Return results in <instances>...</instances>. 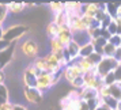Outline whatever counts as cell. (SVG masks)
I'll return each mask as SVG.
<instances>
[{
  "mask_svg": "<svg viewBox=\"0 0 121 110\" xmlns=\"http://www.w3.org/2000/svg\"><path fill=\"white\" fill-rule=\"evenodd\" d=\"M60 77H61V72L56 73V75H52V73H48V72H41L37 76V86H35V88L44 95V93L50 90L56 83L59 82Z\"/></svg>",
  "mask_w": 121,
  "mask_h": 110,
  "instance_id": "6da1fadb",
  "label": "cell"
},
{
  "mask_svg": "<svg viewBox=\"0 0 121 110\" xmlns=\"http://www.w3.org/2000/svg\"><path fill=\"white\" fill-rule=\"evenodd\" d=\"M27 31H29L27 26H23V25H14V26H10V27L4 29V31H3V38L1 39L6 41V42H8V44L18 42Z\"/></svg>",
  "mask_w": 121,
  "mask_h": 110,
  "instance_id": "7a4b0ae2",
  "label": "cell"
},
{
  "mask_svg": "<svg viewBox=\"0 0 121 110\" xmlns=\"http://www.w3.org/2000/svg\"><path fill=\"white\" fill-rule=\"evenodd\" d=\"M118 67V63L113 57H102V60L99 61V64L95 67V72L99 77L106 76L108 73L113 72Z\"/></svg>",
  "mask_w": 121,
  "mask_h": 110,
  "instance_id": "3957f363",
  "label": "cell"
},
{
  "mask_svg": "<svg viewBox=\"0 0 121 110\" xmlns=\"http://www.w3.org/2000/svg\"><path fill=\"white\" fill-rule=\"evenodd\" d=\"M61 76L64 77V79H65L69 84H71V83L73 82L76 77L83 76L80 68H79V67H78V64H76V60L71 61V63H69L67 67H64V68H63V71H61Z\"/></svg>",
  "mask_w": 121,
  "mask_h": 110,
  "instance_id": "277c9868",
  "label": "cell"
},
{
  "mask_svg": "<svg viewBox=\"0 0 121 110\" xmlns=\"http://www.w3.org/2000/svg\"><path fill=\"white\" fill-rule=\"evenodd\" d=\"M21 50L25 56H27L30 59H35L38 57V52H39V46L34 39H25L21 44Z\"/></svg>",
  "mask_w": 121,
  "mask_h": 110,
  "instance_id": "5b68a950",
  "label": "cell"
},
{
  "mask_svg": "<svg viewBox=\"0 0 121 110\" xmlns=\"http://www.w3.org/2000/svg\"><path fill=\"white\" fill-rule=\"evenodd\" d=\"M83 83H84V87L86 88H94V90H98L99 87L104 86L102 77H99L98 75H97L95 69L83 75Z\"/></svg>",
  "mask_w": 121,
  "mask_h": 110,
  "instance_id": "8992f818",
  "label": "cell"
},
{
  "mask_svg": "<svg viewBox=\"0 0 121 110\" xmlns=\"http://www.w3.org/2000/svg\"><path fill=\"white\" fill-rule=\"evenodd\" d=\"M15 48H17V42H12L7 46L6 49L0 50V69L3 71L10 63H11L14 53H15Z\"/></svg>",
  "mask_w": 121,
  "mask_h": 110,
  "instance_id": "52a82bcc",
  "label": "cell"
},
{
  "mask_svg": "<svg viewBox=\"0 0 121 110\" xmlns=\"http://www.w3.org/2000/svg\"><path fill=\"white\" fill-rule=\"evenodd\" d=\"M23 94H25V98L29 103L38 105L42 102V94L35 87H23Z\"/></svg>",
  "mask_w": 121,
  "mask_h": 110,
  "instance_id": "ba28073f",
  "label": "cell"
},
{
  "mask_svg": "<svg viewBox=\"0 0 121 110\" xmlns=\"http://www.w3.org/2000/svg\"><path fill=\"white\" fill-rule=\"evenodd\" d=\"M56 38L59 39L64 46H67V45L72 41V31L69 30L68 26L59 27V34H57V37H56Z\"/></svg>",
  "mask_w": 121,
  "mask_h": 110,
  "instance_id": "9c48e42d",
  "label": "cell"
},
{
  "mask_svg": "<svg viewBox=\"0 0 121 110\" xmlns=\"http://www.w3.org/2000/svg\"><path fill=\"white\" fill-rule=\"evenodd\" d=\"M99 4L98 3H87V4H82V17L94 19L95 14L98 11Z\"/></svg>",
  "mask_w": 121,
  "mask_h": 110,
  "instance_id": "30bf717a",
  "label": "cell"
},
{
  "mask_svg": "<svg viewBox=\"0 0 121 110\" xmlns=\"http://www.w3.org/2000/svg\"><path fill=\"white\" fill-rule=\"evenodd\" d=\"M79 97L82 101H91V99H97L99 98L98 97V91L97 90H94V88H86L83 87L80 91H79Z\"/></svg>",
  "mask_w": 121,
  "mask_h": 110,
  "instance_id": "8fae6325",
  "label": "cell"
},
{
  "mask_svg": "<svg viewBox=\"0 0 121 110\" xmlns=\"http://www.w3.org/2000/svg\"><path fill=\"white\" fill-rule=\"evenodd\" d=\"M72 41L79 46H84L90 42V37L86 31H79V33H72Z\"/></svg>",
  "mask_w": 121,
  "mask_h": 110,
  "instance_id": "7c38bea8",
  "label": "cell"
},
{
  "mask_svg": "<svg viewBox=\"0 0 121 110\" xmlns=\"http://www.w3.org/2000/svg\"><path fill=\"white\" fill-rule=\"evenodd\" d=\"M22 79H23L25 87H35L37 86V76L34 73H31L30 71H27V69H25Z\"/></svg>",
  "mask_w": 121,
  "mask_h": 110,
  "instance_id": "4fadbf2b",
  "label": "cell"
},
{
  "mask_svg": "<svg viewBox=\"0 0 121 110\" xmlns=\"http://www.w3.org/2000/svg\"><path fill=\"white\" fill-rule=\"evenodd\" d=\"M76 64L78 67L80 68V71H82V75L84 73H87V72H91L95 69V67L87 60V59H76Z\"/></svg>",
  "mask_w": 121,
  "mask_h": 110,
  "instance_id": "5bb4252c",
  "label": "cell"
},
{
  "mask_svg": "<svg viewBox=\"0 0 121 110\" xmlns=\"http://www.w3.org/2000/svg\"><path fill=\"white\" fill-rule=\"evenodd\" d=\"M109 88V97L114 98L117 102L121 101V83H113L112 86H108Z\"/></svg>",
  "mask_w": 121,
  "mask_h": 110,
  "instance_id": "9a60e30c",
  "label": "cell"
},
{
  "mask_svg": "<svg viewBox=\"0 0 121 110\" xmlns=\"http://www.w3.org/2000/svg\"><path fill=\"white\" fill-rule=\"evenodd\" d=\"M121 3H108L105 4V8H106V14L109 15L112 19H114L118 14V10H120Z\"/></svg>",
  "mask_w": 121,
  "mask_h": 110,
  "instance_id": "2e32d148",
  "label": "cell"
},
{
  "mask_svg": "<svg viewBox=\"0 0 121 110\" xmlns=\"http://www.w3.org/2000/svg\"><path fill=\"white\" fill-rule=\"evenodd\" d=\"M49 44H50V53L56 55V53H61V52H64V48H65V46L61 44L57 38H50Z\"/></svg>",
  "mask_w": 121,
  "mask_h": 110,
  "instance_id": "e0dca14e",
  "label": "cell"
},
{
  "mask_svg": "<svg viewBox=\"0 0 121 110\" xmlns=\"http://www.w3.org/2000/svg\"><path fill=\"white\" fill-rule=\"evenodd\" d=\"M52 22H55L59 27H63V26H67L68 25V17H67L65 11L63 12H59V14H56L55 18H53V21Z\"/></svg>",
  "mask_w": 121,
  "mask_h": 110,
  "instance_id": "ac0fdd59",
  "label": "cell"
},
{
  "mask_svg": "<svg viewBox=\"0 0 121 110\" xmlns=\"http://www.w3.org/2000/svg\"><path fill=\"white\" fill-rule=\"evenodd\" d=\"M31 65L34 68H37L39 72H46L48 71V64H46V61H45L44 57H35L31 63Z\"/></svg>",
  "mask_w": 121,
  "mask_h": 110,
  "instance_id": "d6986e66",
  "label": "cell"
},
{
  "mask_svg": "<svg viewBox=\"0 0 121 110\" xmlns=\"http://www.w3.org/2000/svg\"><path fill=\"white\" fill-rule=\"evenodd\" d=\"M25 8H26V4L25 3H15V1H12V3H8L7 4V10H8V12H11V14H19Z\"/></svg>",
  "mask_w": 121,
  "mask_h": 110,
  "instance_id": "ffe728a7",
  "label": "cell"
},
{
  "mask_svg": "<svg viewBox=\"0 0 121 110\" xmlns=\"http://www.w3.org/2000/svg\"><path fill=\"white\" fill-rule=\"evenodd\" d=\"M101 99V106H105L110 110H116L117 107V101L112 97H104V98H99Z\"/></svg>",
  "mask_w": 121,
  "mask_h": 110,
  "instance_id": "44dd1931",
  "label": "cell"
},
{
  "mask_svg": "<svg viewBox=\"0 0 121 110\" xmlns=\"http://www.w3.org/2000/svg\"><path fill=\"white\" fill-rule=\"evenodd\" d=\"M91 53H94V46L88 42L87 45L80 46V49H79V59H87Z\"/></svg>",
  "mask_w": 121,
  "mask_h": 110,
  "instance_id": "7402d4cb",
  "label": "cell"
},
{
  "mask_svg": "<svg viewBox=\"0 0 121 110\" xmlns=\"http://www.w3.org/2000/svg\"><path fill=\"white\" fill-rule=\"evenodd\" d=\"M59 34V26L56 25L55 22H50L48 26H46V35L50 38H56Z\"/></svg>",
  "mask_w": 121,
  "mask_h": 110,
  "instance_id": "603a6c76",
  "label": "cell"
},
{
  "mask_svg": "<svg viewBox=\"0 0 121 110\" xmlns=\"http://www.w3.org/2000/svg\"><path fill=\"white\" fill-rule=\"evenodd\" d=\"M10 102V93L7 90L6 84H0V105Z\"/></svg>",
  "mask_w": 121,
  "mask_h": 110,
  "instance_id": "cb8c5ba5",
  "label": "cell"
},
{
  "mask_svg": "<svg viewBox=\"0 0 121 110\" xmlns=\"http://www.w3.org/2000/svg\"><path fill=\"white\" fill-rule=\"evenodd\" d=\"M116 49H117V48H114L113 45H110L109 42H108V44L104 46V49H102L104 50V57H113Z\"/></svg>",
  "mask_w": 121,
  "mask_h": 110,
  "instance_id": "d4e9b609",
  "label": "cell"
},
{
  "mask_svg": "<svg viewBox=\"0 0 121 110\" xmlns=\"http://www.w3.org/2000/svg\"><path fill=\"white\" fill-rule=\"evenodd\" d=\"M7 15H8V10H7V4L0 3V26H3V23L6 21Z\"/></svg>",
  "mask_w": 121,
  "mask_h": 110,
  "instance_id": "484cf974",
  "label": "cell"
},
{
  "mask_svg": "<svg viewBox=\"0 0 121 110\" xmlns=\"http://www.w3.org/2000/svg\"><path fill=\"white\" fill-rule=\"evenodd\" d=\"M87 60L90 61V63H91V64H93L94 67H97V65L99 64V61L102 60V56L94 52V53H91V55H90V56L87 57Z\"/></svg>",
  "mask_w": 121,
  "mask_h": 110,
  "instance_id": "4316f807",
  "label": "cell"
},
{
  "mask_svg": "<svg viewBox=\"0 0 121 110\" xmlns=\"http://www.w3.org/2000/svg\"><path fill=\"white\" fill-rule=\"evenodd\" d=\"M49 8L55 12V15H56L59 12L64 11V3H49Z\"/></svg>",
  "mask_w": 121,
  "mask_h": 110,
  "instance_id": "83f0119b",
  "label": "cell"
},
{
  "mask_svg": "<svg viewBox=\"0 0 121 110\" xmlns=\"http://www.w3.org/2000/svg\"><path fill=\"white\" fill-rule=\"evenodd\" d=\"M108 42H109L110 45H113L114 48H120V45H121V35H120V34H114V35H112Z\"/></svg>",
  "mask_w": 121,
  "mask_h": 110,
  "instance_id": "f1b7e54d",
  "label": "cell"
},
{
  "mask_svg": "<svg viewBox=\"0 0 121 110\" xmlns=\"http://www.w3.org/2000/svg\"><path fill=\"white\" fill-rule=\"evenodd\" d=\"M72 84V87L75 88L76 91H80L83 87H84V83H83V76H79V77H76L73 82L71 83Z\"/></svg>",
  "mask_w": 121,
  "mask_h": 110,
  "instance_id": "f546056e",
  "label": "cell"
},
{
  "mask_svg": "<svg viewBox=\"0 0 121 110\" xmlns=\"http://www.w3.org/2000/svg\"><path fill=\"white\" fill-rule=\"evenodd\" d=\"M106 30L109 31L110 35H114V34H118V27H117V23H116L114 19H112V22L109 23V26L106 27Z\"/></svg>",
  "mask_w": 121,
  "mask_h": 110,
  "instance_id": "4dcf8cb0",
  "label": "cell"
},
{
  "mask_svg": "<svg viewBox=\"0 0 121 110\" xmlns=\"http://www.w3.org/2000/svg\"><path fill=\"white\" fill-rule=\"evenodd\" d=\"M87 106H88V110H95L97 107H99V106H101V99L97 98V99L87 101Z\"/></svg>",
  "mask_w": 121,
  "mask_h": 110,
  "instance_id": "1f68e13d",
  "label": "cell"
},
{
  "mask_svg": "<svg viewBox=\"0 0 121 110\" xmlns=\"http://www.w3.org/2000/svg\"><path fill=\"white\" fill-rule=\"evenodd\" d=\"M113 75H114V79L117 83H121V64H118V67L113 71Z\"/></svg>",
  "mask_w": 121,
  "mask_h": 110,
  "instance_id": "d6a6232c",
  "label": "cell"
},
{
  "mask_svg": "<svg viewBox=\"0 0 121 110\" xmlns=\"http://www.w3.org/2000/svg\"><path fill=\"white\" fill-rule=\"evenodd\" d=\"M113 59H114V60L118 63V64H120V61H121V48H117V49H116Z\"/></svg>",
  "mask_w": 121,
  "mask_h": 110,
  "instance_id": "836d02e7",
  "label": "cell"
},
{
  "mask_svg": "<svg viewBox=\"0 0 121 110\" xmlns=\"http://www.w3.org/2000/svg\"><path fill=\"white\" fill-rule=\"evenodd\" d=\"M101 37H102L104 39H106V41H109V38L112 37V35L109 34V31H108L106 29H101Z\"/></svg>",
  "mask_w": 121,
  "mask_h": 110,
  "instance_id": "e575fe53",
  "label": "cell"
},
{
  "mask_svg": "<svg viewBox=\"0 0 121 110\" xmlns=\"http://www.w3.org/2000/svg\"><path fill=\"white\" fill-rule=\"evenodd\" d=\"M12 107H14V103H11V102L0 105V110H12Z\"/></svg>",
  "mask_w": 121,
  "mask_h": 110,
  "instance_id": "d590c367",
  "label": "cell"
},
{
  "mask_svg": "<svg viewBox=\"0 0 121 110\" xmlns=\"http://www.w3.org/2000/svg\"><path fill=\"white\" fill-rule=\"evenodd\" d=\"M78 110H88L87 102H86V101H82V99H80V102H79V107H78Z\"/></svg>",
  "mask_w": 121,
  "mask_h": 110,
  "instance_id": "8d00e7d4",
  "label": "cell"
},
{
  "mask_svg": "<svg viewBox=\"0 0 121 110\" xmlns=\"http://www.w3.org/2000/svg\"><path fill=\"white\" fill-rule=\"evenodd\" d=\"M114 21H116V23H117V27H118V34L121 35V15L116 17Z\"/></svg>",
  "mask_w": 121,
  "mask_h": 110,
  "instance_id": "74e56055",
  "label": "cell"
},
{
  "mask_svg": "<svg viewBox=\"0 0 121 110\" xmlns=\"http://www.w3.org/2000/svg\"><path fill=\"white\" fill-rule=\"evenodd\" d=\"M8 42H6V41H3V39H0V50H3V49H6L7 46H8Z\"/></svg>",
  "mask_w": 121,
  "mask_h": 110,
  "instance_id": "f35d334b",
  "label": "cell"
},
{
  "mask_svg": "<svg viewBox=\"0 0 121 110\" xmlns=\"http://www.w3.org/2000/svg\"><path fill=\"white\" fill-rule=\"evenodd\" d=\"M4 80H6L4 71H1V69H0V84H4Z\"/></svg>",
  "mask_w": 121,
  "mask_h": 110,
  "instance_id": "ab89813d",
  "label": "cell"
},
{
  "mask_svg": "<svg viewBox=\"0 0 121 110\" xmlns=\"http://www.w3.org/2000/svg\"><path fill=\"white\" fill-rule=\"evenodd\" d=\"M12 110H27V109H26L25 106H22V105H14Z\"/></svg>",
  "mask_w": 121,
  "mask_h": 110,
  "instance_id": "60d3db41",
  "label": "cell"
},
{
  "mask_svg": "<svg viewBox=\"0 0 121 110\" xmlns=\"http://www.w3.org/2000/svg\"><path fill=\"white\" fill-rule=\"evenodd\" d=\"M95 110H110V109H108V107H105V106H99V107H97Z\"/></svg>",
  "mask_w": 121,
  "mask_h": 110,
  "instance_id": "b9f144b4",
  "label": "cell"
},
{
  "mask_svg": "<svg viewBox=\"0 0 121 110\" xmlns=\"http://www.w3.org/2000/svg\"><path fill=\"white\" fill-rule=\"evenodd\" d=\"M3 31H4V29H3V26H0V39L3 38Z\"/></svg>",
  "mask_w": 121,
  "mask_h": 110,
  "instance_id": "7bdbcfd3",
  "label": "cell"
},
{
  "mask_svg": "<svg viewBox=\"0 0 121 110\" xmlns=\"http://www.w3.org/2000/svg\"><path fill=\"white\" fill-rule=\"evenodd\" d=\"M116 110H121V101L117 102V107H116Z\"/></svg>",
  "mask_w": 121,
  "mask_h": 110,
  "instance_id": "ee69618b",
  "label": "cell"
},
{
  "mask_svg": "<svg viewBox=\"0 0 121 110\" xmlns=\"http://www.w3.org/2000/svg\"><path fill=\"white\" fill-rule=\"evenodd\" d=\"M118 15H121V6H120V10H118V14H117V17H118Z\"/></svg>",
  "mask_w": 121,
  "mask_h": 110,
  "instance_id": "f6af8a7d",
  "label": "cell"
},
{
  "mask_svg": "<svg viewBox=\"0 0 121 110\" xmlns=\"http://www.w3.org/2000/svg\"><path fill=\"white\" fill-rule=\"evenodd\" d=\"M120 64H121V61H120Z\"/></svg>",
  "mask_w": 121,
  "mask_h": 110,
  "instance_id": "bcb514c9",
  "label": "cell"
},
{
  "mask_svg": "<svg viewBox=\"0 0 121 110\" xmlns=\"http://www.w3.org/2000/svg\"><path fill=\"white\" fill-rule=\"evenodd\" d=\"M120 48H121V45H120Z\"/></svg>",
  "mask_w": 121,
  "mask_h": 110,
  "instance_id": "7dc6e473",
  "label": "cell"
}]
</instances>
